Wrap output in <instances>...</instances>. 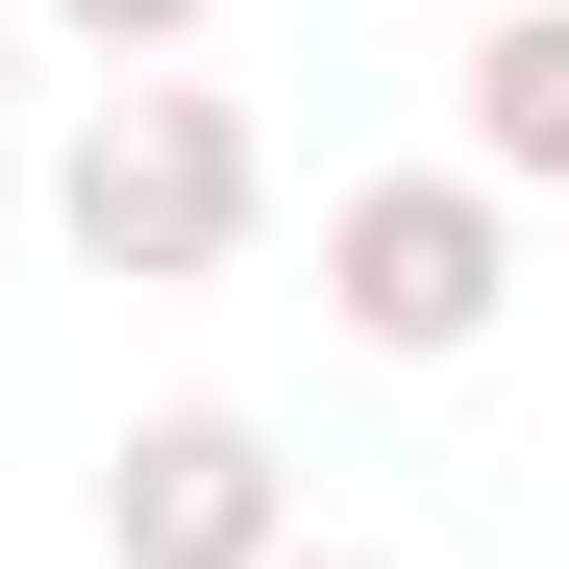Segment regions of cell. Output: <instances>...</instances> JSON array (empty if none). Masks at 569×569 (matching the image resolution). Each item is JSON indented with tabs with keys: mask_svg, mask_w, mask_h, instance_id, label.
Listing matches in <instances>:
<instances>
[{
	"mask_svg": "<svg viewBox=\"0 0 569 569\" xmlns=\"http://www.w3.org/2000/svg\"><path fill=\"white\" fill-rule=\"evenodd\" d=\"M50 223H74V272H149V298H173V272H223L272 223V149H248L223 74H124V100L50 149Z\"/></svg>",
	"mask_w": 569,
	"mask_h": 569,
	"instance_id": "obj_1",
	"label": "cell"
},
{
	"mask_svg": "<svg viewBox=\"0 0 569 569\" xmlns=\"http://www.w3.org/2000/svg\"><path fill=\"white\" fill-rule=\"evenodd\" d=\"M496 298H520V199L496 173H347L322 199V322L347 347H397V371H446V347H496Z\"/></svg>",
	"mask_w": 569,
	"mask_h": 569,
	"instance_id": "obj_2",
	"label": "cell"
},
{
	"mask_svg": "<svg viewBox=\"0 0 569 569\" xmlns=\"http://www.w3.org/2000/svg\"><path fill=\"white\" fill-rule=\"evenodd\" d=\"M100 545H124V569H272V545H298V470H272V421H248V397H173V421H124V470H100Z\"/></svg>",
	"mask_w": 569,
	"mask_h": 569,
	"instance_id": "obj_3",
	"label": "cell"
},
{
	"mask_svg": "<svg viewBox=\"0 0 569 569\" xmlns=\"http://www.w3.org/2000/svg\"><path fill=\"white\" fill-rule=\"evenodd\" d=\"M470 173H496V199L545 173L569 199V0H496V26H470Z\"/></svg>",
	"mask_w": 569,
	"mask_h": 569,
	"instance_id": "obj_4",
	"label": "cell"
},
{
	"mask_svg": "<svg viewBox=\"0 0 569 569\" xmlns=\"http://www.w3.org/2000/svg\"><path fill=\"white\" fill-rule=\"evenodd\" d=\"M50 26H74V50H173L199 0H50Z\"/></svg>",
	"mask_w": 569,
	"mask_h": 569,
	"instance_id": "obj_5",
	"label": "cell"
},
{
	"mask_svg": "<svg viewBox=\"0 0 569 569\" xmlns=\"http://www.w3.org/2000/svg\"><path fill=\"white\" fill-rule=\"evenodd\" d=\"M272 569H397V545H272Z\"/></svg>",
	"mask_w": 569,
	"mask_h": 569,
	"instance_id": "obj_6",
	"label": "cell"
},
{
	"mask_svg": "<svg viewBox=\"0 0 569 569\" xmlns=\"http://www.w3.org/2000/svg\"><path fill=\"white\" fill-rule=\"evenodd\" d=\"M0 100H26V50H0Z\"/></svg>",
	"mask_w": 569,
	"mask_h": 569,
	"instance_id": "obj_7",
	"label": "cell"
}]
</instances>
